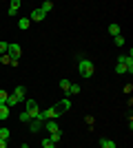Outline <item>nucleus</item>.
Instances as JSON below:
<instances>
[{
    "mask_svg": "<svg viewBox=\"0 0 133 148\" xmlns=\"http://www.w3.org/2000/svg\"><path fill=\"white\" fill-rule=\"evenodd\" d=\"M51 108H53V113H56L58 117H60L62 113H67V111L71 108V99H69V97H64V99H60L56 106H51Z\"/></svg>",
    "mask_w": 133,
    "mask_h": 148,
    "instance_id": "obj_3",
    "label": "nucleus"
},
{
    "mask_svg": "<svg viewBox=\"0 0 133 148\" xmlns=\"http://www.w3.org/2000/svg\"><path fill=\"white\" fill-rule=\"evenodd\" d=\"M42 124H44V122H40V119L36 117V119H31V122L27 124V126H29V130H31V133H38V130L42 128Z\"/></svg>",
    "mask_w": 133,
    "mask_h": 148,
    "instance_id": "obj_7",
    "label": "nucleus"
},
{
    "mask_svg": "<svg viewBox=\"0 0 133 148\" xmlns=\"http://www.w3.org/2000/svg\"><path fill=\"white\" fill-rule=\"evenodd\" d=\"M113 42H115V47H122V44H124V36H122V33H120V36H115Z\"/></svg>",
    "mask_w": 133,
    "mask_h": 148,
    "instance_id": "obj_22",
    "label": "nucleus"
},
{
    "mask_svg": "<svg viewBox=\"0 0 133 148\" xmlns=\"http://www.w3.org/2000/svg\"><path fill=\"white\" fill-rule=\"evenodd\" d=\"M78 71H80V75H82V77H93V62L82 58V60L78 62Z\"/></svg>",
    "mask_w": 133,
    "mask_h": 148,
    "instance_id": "obj_1",
    "label": "nucleus"
},
{
    "mask_svg": "<svg viewBox=\"0 0 133 148\" xmlns=\"http://www.w3.org/2000/svg\"><path fill=\"white\" fill-rule=\"evenodd\" d=\"M20 9V0H11V5H9V16H16Z\"/></svg>",
    "mask_w": 133,
    "mask_h": 148,
    "instance_id": "obj_9",
    "label": "nucleus"
},
{
    "mask_svg": "<svg viewBox=\"0 0 133 148\" xmlns=\"http://www.w3.org/2000/svg\"><path fill=\"white\" fill-rule=\"evenodd\" d=\"M69 86H71V82H69V80H60V88H62L64 93H69Z\"/></svg>",
    "mask_w": 133,
    "mask_h": 148,
    "instance_id": "obj_19",
    "label": "nucleus"
},
{
    "mask_svg": "<svg viewBox=\"0 0 133 148\" xmlns=\"http://www.w3.org/2000/svg\"><path fill=\"white\" fill-rule=\"evenodd\" d=\"M100 148H115V142H113V139L102 137V139H100Z\"/></svg>",
    "mask_w": 133,
    "mask_h": 148,
    "instance_id": "obj_10",
    "label": "nucleus"
},
{
    "mask_svg": "<svg viewBox=\"0 0 133 148\" xmlns=\"http://www.w3.org/2000/svg\"><path fill=\"white\" fill-rule=\"evenodd\" d=\"M7 97H9V93L0 88V104H5V102H7Z\"/></svg>",
    "mask_w": 133,
    "mask_h": 148,
    "instance_id": "obj_24",
    "label": "nucleus"
},
{
    "mask_svg": "<svg viewBox=\"0 0 133 148\" xmlns=\"http://www.w3.org/2000/svg\"><path fill=\"white\" fill-rule=\"evenodd\" d=\"M42 128H44V130H49V133H56V130H60V128H58V122H56V119H47V122L42 124Z\"/></svg>",
    "mask_w": 133,
    "mask_h": 148,
    "instance_id": "obj_6",
    "label": "nucleus"
},
{
    "mask_svg": "<svg viewBox=\"0 0 133 148\" xmlns=\"http://www.w3.org/2000/svg\"><path fill=\"white\" fill-rule=\"evenodd\" d=\"M49 139H51L53 144H58L60 139H62V130H56V133H49Z\"/></svg>",
    "mask_w": 133,
    "mask_h": 148,
    "instance_id": "obj_13",
    "label": "nucleus"
},
{
    "mask_svg": "<svg viewBox=\"0 0 133 148\" xmlns=\"http://www.w3.org/2000/svg\"><path fill=\"white\" fill-rule=\"evenodd\" d=\"M16 104H20L16 95H9V97H7V102H5V106H7V108H13V106H16Z\"/></svg>",
    "mask_w": 133,
    "mask_h": 148,
    "instance_id": "obj_11",
    "label": "nucleus"
},
{
    "mask_svg": "<svg viewBox=\"0 0 133 148\" xmlns=\"http://www.w3.org/2000/svg\"><path fill=\"white\" fill-rule=\"evenodd\" d=\"M13 95L18 97V102H22V99H25V95H27V88H25V86H16V91H13Z\"/></svg>",
    "mask_w": 133,
    "mask_h": 148,
    "instance_id": "obj_8",
    "label": "nucleus"
},
{
    "mask_svg": "<svg viewBox=\"0 0 133 148\" xmlns=\"http://www.w3.org/2000/svg\"><path fill=\"white\" fill-rule=\"evenodd\" d=\"M40 9H42L44 13H49L51 9H53V2H51V0H47V2H42V5H40Z\"/></svg>",
    "mask_w": 133,
    "mask_h": 148,
    "instance_id": "obj_15",
    "label": "nucleus"
},
{
    "mask_svg": "<svg viewBox=\"0 0 133 148\" xmlns=\"http://www.w3.org/2000/svg\"><path fill=\"white\" fill-rule=\"evenodd\" d=\"M0 148H7V139H0Z\"/></svg>",
    "mask_w": 133,
    "mask_h": 148,
    "instance_id": "obj_27",
    "label": "nucleus"
},
{
    "mask_svg": "<svg viewBox=\"0 0 133 148\" xmlns=\"http://www.w3.org/2000/svg\"><path fill=\"white\" fill-rule=\"evenodd\" d=\"M29 122H31V117H29V113H20V124H29Z\"/></svg>",
    "mask_w": 133,
    "mask_h": 148,
    "instance_id": "obj_18",
    "label": "nucleus"
},
{
    "mask_svg": "<svg viewBox=\"0 0 133 148\" xmlns=\"http://www.w3.org/2000/svg\"><path fill=\"white\" fill-rule=\"evenodd\" d=\"M0 64H13V62H11V58L5 53V56H0Z\"/></svg>",
    "mask_w": 133,
    "mask_h": 148,
    "instance_id": "obj_23",
    "label": "nucleus"
},
{
    "mask_svg": "<svg viewBox=\"0 0 133 148\" xmlns=\"http://www.w3.org/2000/svg\"><path fill=\"white\" fill-rule=\"evenodd\" d=\"M40 144H42V148H56V146H58V144H53V142H51L49 137H44V139H42Z\"/></svg>",
    "mask_w": 133,
    "mask_h": 148,
    "instance_id": "obj_16",
    "label": "nucleus"
},
{
    "mask_svg": "<svg viewBox=\"0 0 133 148\" xmlns=\"http://www.w3.org/2000/svg\"><path fill=\"white\" fill-rule=\"evenodd\" d=\"M7 47H9V42H0V56L7 53Z\"/></svg>",
    "mask_w": 133,
    "mask_h": 148,
    "instance_id": "obj_26",
    "label": "nucleus"
},
{
    "mask_svg": "<svg viewBox=\"0 0 133 148\" xmlns=\"http://www.w3.org/2000/svg\"><path fill=\"white\" fill-rule=\"evenodd\" d=\"M18 27H20L22 31H27L29 27H31V20H29V18H20V20H18Z\"/></svg>",
    "mask_w": 133,
    "mask_h": 148,
    "instance_id": "obj_12",
    "label": "nucleus"
},
{
    "mask_svg": "<svg viewBox=\"0 0 133 148\" xmlns=\"http://www.w3.org/2000/svg\"><path fill=\"white\" fill-rule=\"evenodd\" d=\"M7 56L11 58V62L16 64V62L20 60V56H22V49H20V44H16V42H9V47H7Z\"/></svg>",
    "mask_w": 133,
    "mask_h": 148,
    "instance_id": "obj_2",
    "label": "nucleus"
},
{
    "mask_svg": "<svg viewBox=\"0 0 133 148\" xmlns=\"http://www.w3.org/2000/svg\"><path fill=\"white\" fill-rule=\"evenodd\" d=\"M115 73H127V66H124V64H122V62H118V64H115Z\"/></svg>",
    "mask_w": 133,
    "mask_h": 148,
    "instance_id": "obj_21",
    "label": "nucleus"
},
{
    "mask_svg": "<svg viewBox=\"0 0 133 148\" xmlns=\"http://www.w3.org/2000/svg\"><path fill=\"white\" fill-rule=\"evenodd\" d=\"M78 93H80V86H78V84H71V86H69V93H67V95H78Z\"/></svg>",
    "mask_w": 133,
    "mask_h": 148,
    "instance_id": "obj_20",
    "label": "nucleus"
},
{
    "mask_svg": "<svg viewBox=\"0 0 133 148\" xmlns=\"http://www.w3.org/2000/svg\"><path fill=\"white\" fill-rule=\"evenodd\" d=\"M109 33H111V36H120V27H118V25H109Z\"/></svg>",
    "mask_w": 133,
    "mask_h": 148,
    "instance_id": "obj_17",
    "label": "nucleus"
},
{
    "mask_svg": "<svg viewBox=\"0 0 133 148\" xmlns=\"http://www.w3.org/2000/svg\"><path fill=\"white\" fill-rule=\"evenodd\" d=\"M9 111H11V108H7L5 104H0V119H7V117H9Z\"/></svg>",
    "mask_w": 133,
    "mask_h": 148,
    "instance_id": "obj_14",
    "label": "nucleus"
},
{
    "mask_svg": "<svg viewBox=\"0 0 133 148\" xmlns=\"http://www.w3.org/2000/svg\"><path fill=\"white\" fill-rule=\"evenodd\" d=\"M25 111L29 113V117H31V119H36V117H38V113H40L38 102H36V99H27V102H25Z\"/></svg>",
    "mask_w": 133,
    "mask_h": 148,
    "instance_id": "obj_4",
    "label": "nucleus"
},
{
    "mask_svg": "<svg viewBox=\"0 0 133 148\" xmlns=\"http://www.w3.org/2000/svg\"><path fill=\"white\" fill-rule=\"evenodd\" d=\"M0 139H9V128H0Z\"/></svg>",
    "mask_w": 133,
    "mask_h": 148,
    "instance_id": "obj_25",
    "label": "nucleus"
},
{
    "mask_svg": "<svg viewBox=\"0 0 133 148\" xmlns=\"http://www.w3.org/2000/svg\"><path fill=\"white\" fill-rule=\"evenodd\" d=\"M44 18H47V13H44L42 9H40V7H38V9H33V11H31V16H29V20H31V22H42Z\"/></svg>",
    "mask_w": 133,
    "mask_h": 148,
    "instance_id": "obj_5",
    "label": "nucleus"
}]
</instances>
